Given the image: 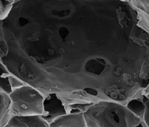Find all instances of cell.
Listing matches in <instances>:
<instances>
[{"instance_id":"2","label":"cell","mask_w":149,"mask_h":127,"mask_svg":"<svg viewBox=\"0 0 149 127\" xmlns=\"http://www.w3.org/2000/svg\"><path fill=\"white\" fill-rule=\"evenodd\" d=\"M83 114L86 127H135L142 121L125 105L113 101L95 102Z\"/></svg>"},{"instance_id":"5","label":"cell","mask_w":149,"mask_h":127,"mask_svg":"<svg viewBox=\"0 0 149 127\" xmlns=\"http://www.w3.org/2000/svg\"><path fill=\"white\" fill-rule=\"evenodd\" d=\"M5 126L8 127H49L41 115L12 116Z\"/></svg>"},{"instance_id":"12","label":"cell","mask_w":149,"mask_h":127,"mask_svg":"<svg viewBox=\"0 0 149 127\" xmlns=\"http://www.w3.org/2000/svg\"><path fill=\"white\" fill-rule=\"evenodd\" d=\"M142 102H144L145 104V113L144 116H143V118H142V121L145 123V124L146 125V126L149 127V101L148 99L147 98L146 95H144L143 93L142 94V97H141Z\"/></svg>"},{"instance_id":"16","label":"cell","mask_w":149,"mask_h":127,"mask_svg":"<svg viewBox=\"0 0 149 127\" xmlns=\"http://www.w3.org/2000/svg\"><path fill=\"white\" fill-rule=\"evenodd\" d=\"M118 1H120V2H128L129 0H118Z\"/></svg>"},{"instance_id":"8","label":"cell","mask_w":149,"mask_h":127,"mask_svg":"<svg viewBox=\"0 0 149 127\" xmlns=\"http://www.w3.org/2000/svg\"><path fill=\"white\" fill-rule=\"evenodd\" d=\"M11 73L0 62V93L9 95L12 91L9 79Z\"/></svg>"},{"instance_id":"9","label":"cell","mask_w":149,"mask_h":127,"mask_svg":"<svg viewBox=\"0 0 149 127\" xmlns=\"http://www.w3.org/2000/svg\"><path fill=\"white\" fill-rule=\"evenodd\" d=\"M125 105L127 109L130 110V112H132L136 117H137L138 118L142 120L146 107H145V104L142 102L141 97L140 98H134L130 100Z\"/></svg>"},{"instance_id":"7","label":"cell","mask_w":149,"mask_h":127,"mask_svg":"<svg viewBox=\"0 0 149 127\" xmlns=\"http://www.w3.org/2000/svg\"><path fill=\"white\" fill-rule=\"evenodd\" d=\"M10 99L8 95L0 93V127H4L10 119Z\"/></svg>"},{"instance_id":"6","label":"cell","mask_w":149,"mask_h":127,"mask_svg":"<svg viewBox=\"0 0 149 127\" xmlns=\"http://www.w3.org/2000/svg\"><path fill=\"white\" fill-rule=\"evenodd\" d=\"M49 127H86L82 113H70L49 123Z\"/></svg>"},{"instance_id":"14","label":"cell","mask_w":149,"mask_h":127,"mask_svg":"<svg viewBox=\"0 0 149 127\" xmlns=\"http://www.w3.org/2000/svg\"><path fill=\"white\" fill-rule=\"evenodd\" d=\"M142 93L145 95H149V85L146 88V89H145L144 91H143V93Z\"/></svg>"},{"instance_id":"4","label":"cell","mask_w":149,"mask_h":127,"mask_svg":"<svg viewBox=\"0 0 149 127\" xmlns=\"http://www.w3.org/2000/svg\"><path fill=\"white\" fill-rule=\"evenodd\" d=\"M66 109L62 101L58 98L57 94L45 95L43 102V114L42 117L48 123L58 119V117L66 114Z\"/></svg>"},{"instance_id":"18","label":"cell","mask_w":149,"mask_h":127,"mask_svg":"<svg viewBox=\"0 0 149 127\" xmlns=\"http://www.w3.org/2000/svg\"><path fill=\"white\" fill-rule=\"evenodd\" d=\"M4 127H8V126H4Z\"/></svg>"},{"instance_id":"3","label":"cell","mask_w":149,"mask_h":127,"mask_svg":"<svg viewBox=\"0 0 149 127\" xmlns=\"http://www.w3.org/2000/svg\"><path fill=\"white\" fill-rule=\"evenodd\" d=\"M10 115H42L45 95L34 87L25 84L8 95Z\"/></svg>"},{"instance_id":"13","label":"cell","mask_w":149,"mask_h":127,"mask_svg":"<svg viewBox=\"0 0 149 127\" xmlns=\"http://www.w3.org/2000/svg\"><path fill=\"white\" fill-rule=\"evenodd\" d=\"M9 82H10V87H11V88H12V91L14 90V89H16V88H19V87H21V86H22V85H25V83H24L23 81H21V80L18 78V77L14 76V75L12 74V73L10 74V76Z\"/></svg>"},{"instance_id":"15","label":"cell","mask_w":149,"mask_h":127,"mask_svg":"<svg viewBox=\"0 0 149 127\" xmlns=\"http://www.w3.org/2000/svg\"><path fill=\"white\" fill-rule=\"evenodd\" d=\"M135 127H147V126H146V125L145 124V123L142 120V121L140 122V123H139V125L136 126H135Z\"/></svg>"},{"instance_id":"1","label":"cell","mask_w":149,"mask_h":127,"mask_svg":"<svg viewBox=\"0 0 149 127\" xmlns=\"http://www.w3.org/2000/svg\"><path fill=\"white\" fill-rule=\"evenodd\" d=\"M13 9L31 20L12 10L0 20V62L44 95L57 94L66 112L99 101L126 105L149 85V35L129 2L108 20L97 7L66 9L69 27Z\"/></svg>"},{"instance_id":"11","label":"cell","mask_w":149,"mask_h":127,"mask_svg":"<svg viewBox=\"0 0 149 127\" xmlns=\"http://www.w3.org/2000/svg\"><path fill=\"white\" fill-rule=\"evenodd\" d=\"M137 13V25L144 30L149 35V14L139 10H136Z\"/></svg>"},{"instance_id":"17","label":"cell","mask_w":149,"mask_h":127,"mask_svg":"<svg viewBox=\"0 0 149 127\" xmlns=\"http://www.w3.org/2000/svg\"><path fill=\"white\" fill-rule=\"evenodd\" d=\"M11 1H14V2H16V1H17V0H11Z\"/></svg>"},{"instance_id":"10","label":"cell","mask_w":149,"mask_h":127,"mask_svg":"<svg viewBox=\"0 0 149 127\" xmlns=\"http://www.w3.org/2000/svg\"><path fill=\"white\" fill-rule=\"evenodd\" d=\"M11 0H0V20H4L10 13L14 4Z\"/></svg>"}]
</instances>
